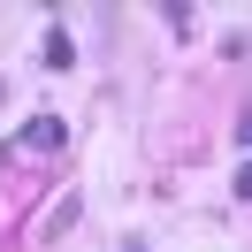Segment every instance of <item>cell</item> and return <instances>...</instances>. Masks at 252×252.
<instances>
[{
    "mask_svg": "<svg viewBox=\"0 0 252 252\" xmlns=\"http://www.w3.org/2000/svg\"><path fill=\"white\" fill-rule=\"evenodd\" d=\"M69 62H77V46H69L62 31H46V69H69Z\"/></svg>",
    "mask_w": 252,
    "mask_h": 252,
    "instance_id": "cell-2",
    "label": "cell"
},
{
    "mask_svg": "<svg viewBox=\"0 0 252 252\" xmlns=\"http://www.w3.org/2000/svg\"><path fill=\"white\" fill-rule=\"evenodd\" d=\"M130 252H138V245H130Z\"/></svg>",
    "mask_w": 252,
    "mask_h": 252,
    "instance_id": "cell-4",
    "label": "cell"
},
{
    "mask_svg": "<svg viewBox=\"0 0 252 252\" xmlns=\"http://www.w3.org/2000/svg\"><path fill=\"white\" fill-rule=\"evenodd\" d=\"M23 145H38V153H62V145H69V130L54 123V115H38V123L23 130Z\"/></svg>",
    "mask_w": 252,
    "mask_h": 252,
    "instance_id": "cell-1",
    "label": "cell"
},
{
    "mask_svg": "<svg viewBox=\"0 0 252 252\" xmlns=\"http://www.w3.org/2000/svg\"><path fill=\"white\" fill-rule=\"evenodd\" d=\"M237 199H252V160H245V168H237Z\"/></svg>",
    "mask_w": 252,
    "mask_h": 252,
    "instance_id": "cell-3",
    "label": "cell"
}]
</instances>
